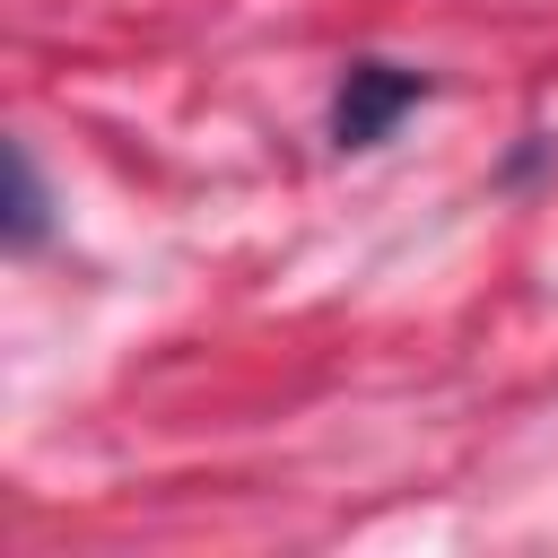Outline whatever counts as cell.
Masks as SVG:
<instances>
[{"mask_svg": "<svg viewBox=\"0 0 558 558\" xmlns=\"http://www.w3.org/2000/svg\"><path fill=\"white\" fill-rule=\"evenodd\" d=\"M52 227V201H44V174H35V148L9 140V253H35Z\"/></svg>", "mask_w": 558, "mask_h": 558, "instance_id": "2", "label": "cell"}, {"mask_svg": "<svg viewBox=\"0 0 558 558\" xmlns=\"http://www.w3.org/2000/svg\"><path fill=\"white\" fill-rule=\"evenodd\" d=\"M427 96V70H401V61H349L340 87H331V148H384L392 122Z\"/></svg>", "mask_w": 558, "mask_h": 558, "instance_id": "1", "label": "cell"}]
</instances>
